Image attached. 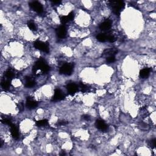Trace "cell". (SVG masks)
Here are the masks:
<instances>
[{
  "label": "cell",
  "instance_id": "2",
  "mask_svg": "<svg viewBox=\"0 0 156 156\" xmlns=\"http://www.w3.org/2000/svg\"><path fill=\"white\" fill-rule=\"evenodd\" d=\"M110 4L112 6L113 13L117 15L120 14L121 10L124 7L125 4L122 1H110Z\"/></svg>",
  "mask_w": 156,
  "mask_h": 156
},
{
  "label": "cell",
  "instance_id": "11",
  "mask_svg": "<svg viewBox=\"0 0 156 156\" xmlns=\"http://www.w3.org/2000/svg\"><path fill=\"white\" fill-rule=\"evenodd\" d=\"M10 130H11V134L13 138L15 139H18L19 138V131L18 129L15 125L14 124H12L10 126Z\"/></svg>",
  "mask_w": 156,
  "mask_h": 156
},
{
  "label": "cell",
  "instance_id": "28",
  "mask_svg": "<svg viewBox=\"0 0 156 156\" xmlns=\"http://www.w3.org/2000/svg\"><path fill=\"white\" fill-rule=\"evenodd\" d=\"M83 118H84V120H89L90 117L88 115H84L83 116Z\"/></svg>",
  "mask_w": 156,
  "mask_h": 156
},
{
  "label": "cell",
  "instance_id": "4",
  "mask_svg": "<svg viewBox=\"0 0 156 156\" xmlns=\"http://www.w3.org/2000/svg\"><path fill=\"white\" fill-rule=\"evenodd\" d=\"M73 67L72 64H65L61 67L59 72L62 75H71L73 73Z\"/></svg>",
  "mask_w": 156,
  "mask_h": 156
},
{
  "label": "cell",
  "instance_id": "27",
  "mask_svg": "<svg viewBox=\"0 0 156 156\" xmlns=\"http://www.w3.org/2000/svg\"><path fill=\"white\" fill-rule=\"evenodd\" d=\"M53 4H59L61 3V1H52Z\"/></svg>",
  "mask_w": 156,
  "mask_h": 156
},
{
  "label": "cell",
  "instance_id": "14",
  "mask_svg": "<svg viewBox=\"0 0 156 156\" xmlns=\"http://www.w3.org/2000/svg\"><path fill=\"white\" fill-rule=\"evenodd\" d=\"M150 74V68H146L140 71V76L141 78L145 79V78H147L148 77Z\"/></svg>",
  "mask_w": 156,
  "mask_h": 156
},
{
  "label": "cell",
  "instance_id": "12",
  "mask_svg": "<svg viewBox=\"0 0 156 156\" xmlns=\"http://www.w3.org/2000/svg\"><path fill=\"white\" fill-rule=\"evenodd\" d=\"M110 28H111V23L109 20L104 21L99 26V28L102 31H107V30H109Z\"/></svg>",
  "mask_w": 156,
  "mask_h": 156
},
{
  "label": "cell",
  "instance_id": "15",
  "mask_svg": "<svg viewBox=\"0 0 156 156\" xmlns=\"http://www.w3.org/2000/svg\"><path fill=\"white\" fill-rule=\"evenodd\" d=\"M10 81L9 79L7 80H3L1 82V87L4 90H8L10 88Z\"/></svg>",
  "mask_w": 156,
  "mask_h": 156
},
{
  "label": "cell",
  "instance_id": "20",
  "mask_svg": "<svg viewBox=\"0 0 156 156\" xmlns=\"http://www.w3.org/2000/svg\"><path fill=\"white\" fill-rule=\"evenodd\" d=\"M5 76H6V77L7 78V79H9V80H10V79H12V78L14 77V74H13V73L11 72V71L8 70L7 71L6 73H5Z\"/></svg>",
  "mask_w": 156,
  "mask_h": 156
},
{
  "label": "cell",
  "instance_id": "19",
  "mask_svg": "<svg viewBox=\"0 0 156 156\" xmlns=\"http://www.w3.org/2000/svg\"><path fill=\"white\" fill-rule=\"evenodd\" d=\"M117 53V51L113 50V49H109V50H106L104 51V54H108L110 56H113V54H116Z\"/></svg>",
  "mask_w": 156,
  "mask_h": 156
},
{
  "label": "cell",
  "instance_id": "21",
  "mask_svg": "<svg viewBox=\"0 0 156 156\" xmlns=\"http://www.w3.org/2000/svg\"><path fill=\"white\" fill-rule=\"evenodd\" d=\"M60 19H61V22L62 23V24H63V25L66 24V23H67L69 21L67 16H62Z\"/></svg>",
  "mask_w": 156,
  "mask_h": 156
},
{
  "label": "cell",
  "instance_id": "10",
  "mask_svg": "<svg viewBox=\"0 0 156 156\" xmlns=\"http://www.w3.org/2000/svg\"><path fill=\"white\" fill-rule=\"evenodd\" d=\"M95 126L98 129L101 130L102 131H106L107 130L108 128L107 126V124L105 123L104 121L101 120H98L96 121Z\"/></svg>",
  "mask_w": 156,
  "mask_h": 156
},
{
  "label": "cell",
  "instance_id": "5",
  "mask_svg": "<svg viewBox=\"0 0 156 156\" xmlns=\"http://www.w3.org/2000/svg\"><path fill=\"white\" fill-rule=\"evenodd\" d=\"M29 6L34 11L36 12L37 13H41L43 12V6H42V4L39 1H32V2H30Z\"/></svg>",
  "mask_w": 156,
  "mask_h": 156
},
{
  "label": "cell",
  "instance_id": "22",
  "mask_svg": "<svg viewBox=\"0 0 156 156\" xmlns=\"http://www.w3.org/2000/svg\"><path fill=\"white\" fill-rule=\"evenodd\" d=\"M106 61L108 63H113L115 61V57L114 56H110L107 57Z\"/></svg>",
  "mask_w": 156,
  "mask_h": 156
},
{
  "label": "cell",
  "instance_id": "8",
  "mask_svg": "<svg viewBox=\"0 0 156 156\" xmlns=\"http://www.w3.org/2000/svg\"><path fill=\"white\" fill-rule=\"evenodd\" d=\"M66 88L68 93L71 95H75L78 90V85L75 83H70V84H67Z\"/></svg>",
  "mask_w": 156,
  "mask_h": 156
},
{
  "label": "cell",
  "instance_id": "3",
  "mask_svg": "<svg viewBox=\"0 0 156 156\" xmlns=\"http://www.w3.org/2000/svg\"><path fill=\"white\" fill-rule=\"evenodd\" d=\"M34 46L36 49L45 52V53H48L50 51V48H49V46L47 43L42 42V41H36L34 43Z\"/></svg>",
  "mask_w": 156,
  "mask_h": 156
},
{
  "label": "cell",
  "instance_id": "13",
  "mask_svg": "<svg viewBox=\"0 0 156 156\" xmlns=\"http://www.w3.org/2000/svg\"><path fill=\"white\" fill-rule=\"evenodd\" d=\"M35 82L34 80H32L31 78H26L25 79V83L24 86L27 88H32L35 86Z\"/></svg>",
  "mask_w": 156,
  "mask_h": 156
},
{
  "label": "cell",
  "instance_id": "18",
  "mask_svg": "<svg viewBox=\"0 0 156 156\" xmlns=\"http://www.w3.org/2000/svg\"><path fill=\"white\" fill-rule=\"evenodd\" d=\"M36 124L38 126H44L48 124L47 120H41L39 121H37L36 122Z\"/></svg>",
  "mask_w": 156,
  "mask_h": 156
},
{
  "label": "cell",
  "instance_id": "23",
  "mask_svg": "<svg viewBox=\"0 0 156 156\" xmlns=\"http://www.w3.org/2000/svg\"><path fill=\"white\" fill-rule=\"evenodd\" d=\"M2 123H4V124H7V125H9L10 126L12 125V122L11 121H10L9 119L8 118H4L2 120Z\"/></svg>",
  "mask_w": 156,
  "mask_h": 156
},
{
  "label": "cell",
  "instance_id": "26",
  "mask_svg": "<svg viewBox=\"0 0 156 156\" xmlns=\"http://www.w3.org/2000/svg\"><path fill=\"white\" fill-rule=\"evenodd\" d=\"M151 146H153V147H156V140L155 139L153 140H151Z\"/></svg>",
  "mask_w": 156,
  "mask_h": 156
},
{
  "label": "cell",
  "instance_id": "1",
  "mask_svg": "<svg viewBox=\"0 0 156 156\" xmlns=\"http://www.w3.org/2000/svg\"><path fill=\"white\" fill-rule=\"evenodd\" d=\"M50 70V67L46 64V62L43 59L38 60L35 62V65L32 68V72L34 74H39V73H46Z\"/></svg>",
  "mask_w": 156,
  "mask_h": 156
},
{
  "label": "cell",
  "instance_id": "25",
  "mask_svg": "<svg viewBox=\"0 0 156 156\" xmlns=\"http://www.w3.org/2000/svg\"><path fill=\"white\" fill-rule=\"evenodd\" d=\"M67 17H68V20H69V21H72V20H73L74 17H75V14H74L73 12H70V13H68V15H67Z\"/></svg>",
  "mask_w": 156,
  "mask_h": 156
},
{
  "label": "cell",
  "instance_id": "29",
  "mask_svg": "<svg viewBox=\"0 0 156 156\" xmlns=\"http://www.w3.org/2000/svg\"><path fill=\"white\" fill-rule=\"evenodd\" d=\"M67 122H65V121H61V122H59V125H65V124H67Z\"/></svg>",
  "mask_w": 156,
  "mask_h": 156
},
{
  "label": "cell",
  "instance_id": "9",
  "mask_svg": "<svg viewBox=\"0 0 156 156\" xmlns=\"http://www.w3.org/2000/svg\"><path fill=\"white\" fill-rule=\"evenodd\" d=\"M26 107H28V109H34L37 107L38 103L37 101L34 100L33 99L28 97V98H27L26 104Z\"/></svg>",
  "mask_w": 156,
  "mask_h": 156
},
{
  "label": "cell",
  "instance_id": "7",
  "mask_svg": "<svg viewBox=\"0 0 156 156\" xmlns=\"http://www.w3.org/2000/svg\"><path fill=\"white\" fill-rule=\"evenodd\" d=\"M56 34H57V37L61 39L64 38L67 35V29L66 27L64 25L60 26L59 28H57L56 29Z\"/></svg>",
  "mask_w": 156,
  "mask_h": 156
},
{
  "label": "cell",
  "instance_id": "24",
  "mask_svg": "<svg viewBox=\"0 0 156 156\" xmlns=\"http://www.w3.org/2000/svg\"><path fill=\"white\" fill-rule=\"evenodd\" d=\"M107 40L109 41V42H111V43H113L115 41V38L114 36L113 35H109L108 37H107Z\"/></svg>",
  "mask_w": 156,
  "mask_h": 156
},
{
  "label": "cell",
  "instance_id": "6",
  "mask_svg": "<svg viewBox=\"0 0 156 156\" xmlns=\"http://www.w3.org/2000/svg\"><path fill=\"white\" fill-rule=\"evenodd\" d=\"M65 96L63 93L62 91L60 89H56L54 90V96L52 98V101H58L64 99L65 98Z\"/></svg>",
  "mask_w": 156,
  "mask_h": 156
},
{
  "label": "cell",
  "instance_id": "16",
  "mask_svg": "<svg viewBox=\"0 0 156 156\" xmlns=\"http://www.w3.org/2000/svg\"><path fill=\"white\" fill-rule=\"evenodd\" d=\"M96 39L99 42H104L107 40V36L104 34H99L97 35Z\"/></svg>",
  "mask_w": 156,
  "mask_h": 156
},
{
  "label": "cell",
  "instance_id": "17",
  "mask_svg": "<svg viewBox=\"0 0 156 156\" xmlns=\"http://www.w3.org/2000/svg\"><path fill=\"white\" fill-rule=\"evenodd\" d=\"M28 28H29V29L32 31H36L37 30L36 25H35V24L33 22V21H29V22L28 23Z\"/></svg>",
  "mask_w": 156,
  "mask_h": 156
}]
</instances>
